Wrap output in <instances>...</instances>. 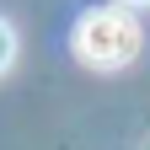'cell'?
Wrapping results in <instances>:
<instances>
[{"label": "cell", "instance_id": "1", "mask_svg": "<svg viewBox=\"0 0 150 150\" xmlns=\"http://www.w3.org/2000/svg\"><path fill=\"white\" fill-rule=\"evenodd\" d=\"M75 54L91 70H123L139 54V22L129 11H86L75 27Z\"/></svg>", "mask_w": 150, "mask_h": 150}, {"label": "cell", "instance_id": "2", "mask_svg": "<svg viewBox=\"0 0 150 150\" xmlns=\"http://www.w3.org/2000/svg\"><path fill=\"white\" fill-rule=\"evenodd\" d=\"M11 59H16V32H11V22L0 16V75L11 70Z\"/></svg>", "mask_w": 150, "mask_h": 150}, {"label": "cell", "instance_id": "3", "mask_svg": "<svg viewBox=\"0 0 150 150\" xmlns=\"http://www.w3.org/2000/svg\"><path fill=\"white\" fill-rule=\"evenodd\" d=\"M123 6H150V0H123Z\"/></svg>", "mask_w": 150, "mask_h": 150}]
</instances>
